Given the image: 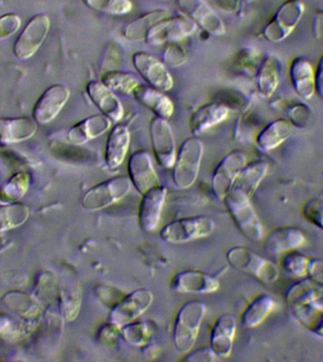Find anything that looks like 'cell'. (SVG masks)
Segmentation results:
<instances>
[{
    "label": "cell",
    "mask_w": 323,
    "mask_h": 362,
    "mask_svg": "<svg viewBox=\"0 0 323 362\" xmlns=\"http://www.w3.org/2000/svg\"><path fill=\"white\" fill-rule=\"evenodd\" d=\"M289 78L295 93L300 98L309 100L316 93L314 70L308 59L298 57L292 59L289 66Z\"/></svg>",
    "instance_id": "25"
},
{
    "label": "cell",
    "mask_w": 323,
    "mask_h": 362,
    "mask_svg": "<svg viewBox=\"0 0 323 362\" xmlns=\"http://www.w3.org/2000/svg\"><path fill=\"white\" fill-rule=\"evenodd\" d=\"M170 288L178 293H212L220 288L217 277L200 271H183L170 281Z\"/></svg>",
    "instance_id": "18"
},
{
    "label": "cell",
    "mask_w": 323,
    "mask_h": 362,
    "mask_svg": "<svg viewBox=\"0 0 323 362\" xmlns=\"http://www.w3.org/2000/svg\"><path fill=\"white\" fill-rule=\"evenodd\" d=\"M268 171V164L264 160H254L246 164L238 175L232 189H238L251 197Z\"/></svg>",
    "instance_id": "31"
},
{
    "label": "cell",
    "mask_w": 323,
    "mask_h": 362,
    "mask_svg": "<svg viewBox=\"0 0 323 362\" xmlns=\"http://www.w3.org/2000/svg\"><path fill=\"white\" fill-rule=\"evenodd\" d=\"M30 208L20 202L0 205V233L19 228L30 217Z\"/></svg>",
    "instance_id": "36"
},
{
    "label": "cell",
    "mask_w": 323,
    "mask_h": 362,
    "mask_svg": "<svg viewBox=\"0 0 323 362\" xmlns=\"http://www.w3.org/2000/svg\"><path fill=\"white\" fill-rule=\"evenodd\" d=\"M70 90L62 84H54L44 90L34 105V121L40 124L50 123L61 112L68 98Z\"/></svg>",
    "instance_id": "15"
},
{
    "label": "cell",
    "mask_w": 323,
    "mask_h": 362,
    "mask_svg": "<svg viewBox=\"0 0 323 362\" xmlns=\"http://www.w3.org/2000/svg\"><path fill=\"white\" fill-rule=\"evenodd\" d=\"M305 11L302 0H286L263 28L264 38L271 42H280L288 38L299 24Z\"/></svg>",
    "instance_id": "7"
},
{
    "label": "cell",
    "mask_w": 323,
    "mask_h": 362,
    "mask_svg": "<svg viewBox=\"0 0 323 362\" xmlns=\"http://www.w3.org/2000/svg\"><path fill=\"white\" fill-rule=\"evenodd\" d=\"M214 1L220 10L225 11L227 13H234L239 6V0H214Z\"/></svg>",
    "instance_id": "49"
},
{
    "label": "cell",
    "mask_w": 323,
    "mask_h": 362,
    "mask_svg": "<svg viewBox=\"0 0 323 362\" xmlns=\"http://www.w3.org/2000/svg\"><path fill=\"white\" fill-rule=\"evenodd\" d=\"M88 98L92 101L102 115L112 122H119L124 115V109L120 100L112 90L105 86L101 81H91L86 85Z\"/></svg>",
    "instance_id": "21"
},
{
    "label": "cell",
    "mask_w": 323,
    "mask_h": 362,
    "mask_svg": "<svg viewBox=\"0 0 323 362\" xmlns=\"http://www.w3.org/2000/svg\"><path fill=\"white\" fill-rule=\"evenodd\" d=\"M223 202L241 233L248 239L258 242L264 237L262 223L251 203V197L231 189L223 198Z\"/></svg>",
    "instance_id": "2"
},
{
    "label": "cell",
    "mask_w": 323,
    "mask_h": 362,
    "mask_svg": "<svg viewBox=\"0 0 323 362\" xmlns=\"http://www.w3.org/2000/svg\"><path fill=\"white\" fill-rule=\"evenodd\" d=\"M166 194L167 189L162 184L142 194L138 208V223L142 230L149 233L158 228Z\"/></svg>",
    "instance_id": "14"
},
{
    "label": "cell",
    "mask_w": 323,
    "mask_h": 362,
    "mask_svg": "<svg viewBox=\"0 0 323 362\" xmlns=\"http://www.w3.org/2000/svg\"><path fill=\"white\" fill-rule=\"evenodd\" d=\"M308 276L323 284V259H309Z\"/></svg>",
    "instance_id": "47"
},
{
    "label": "cell",
    "mask_w": 323,
    "mask_h": 362,
    "mask_svg": "<svg viewBox=\"0 0 323 362\" xmlns=\"http://www.w3.org/2000/svg\"><path fill=\"white\" fill-rule=\"evenodd\" d=\"M215 228V223L211 217L196 215L167 223L162 229L160 236L164 242L180 245L209 236Z\"/></svg>",
    "instance_id": "5"
},
{
    "label": "cell",
    "mask_w": 323,
    "mask_h": 362,
    "mask_svg": "<svg viewBox=\"0 0 323 362\" xmlns=\"http://www.w3.org/2000/svg\"><path fill=\"white\" fill-rule=\"evenodd\" d=\"M123 339L130 345L136 347H144L149 344L152 332L146 322H129L120 327Z\"/></svg>",
    "instance_id": "41"
},
{
    "label": "cell",
    "mask_w": 323,
    "mask_h": 362,
    "mask_svg": "<svg viewBox=\"0 0 323 362\" xmlns=\"http://www.w3.org/2000/svg\"><path fill=\"white\" fill-rule=\"evenodd\" d=\"M60 307L62 315L67 321H72L78 315L81 307V291L78 283L75 281H64L61 287Z\"/></svg>",
    "instance_id": "38"
},
{
    "label": "cell",
    "mask_w": 323,
    "mask_h": 362,
    "mask_svg": "<svg viewBox=\"0 0 323 362\" xmlns=\"http://www.w3.org/2000/svg\"><path fill=\"white\" fill-rule=\"evenodd\" d=\"M203 150V141L197 136L187 138L181 144L172 167L173 182L178 189H188L197 180Z\"/></svg>",
    "instance_id": "4"
},
{
    "label": "cell",
    "mask_w": 323,
    "mask_h": 362,
    "mask_svg": "<svg viewBox=\"0 0 323 362\" xmlns=\"http://www.w3.org/2000/svg\"><path fill=\"white\" fill-rule=\"evenodd\" d=\"M226 259L232 267L254 276L264 284H272L279 279L277 266L251 249L235 246L227 252Z\"/></svg>",
    "instance_id": "3"
},
{
    "label": "cell",
    "mask_w": 323,
    "mask_h": 362,
    "mask_svg": "<svg viewBox=\"0 0 323 362\" xmlns=\"http://www.w3.org/2000/svg\"><path fill=\"white\" fill-rule=\"evenodd\" d=\"M88 8L110 16H123L132 8L130 0H82Z\"/></svg>",
    "instance_id": "42"
},
{
    "label": "cell",
    "mask_w": 323,
    "mask_h": 362,
    "mask_svg": "<svg viewBox=\"0 0 323 362\" xmlns=\"http://www.w3.org/2000/svg\"><path fill=\"white\" fill-rule=\"evenodd\" d=\"M292 316L311 333L323 339V307L314 303L288 305Z\"/></svg>",
    "instance_id": "29"
},
{
    "label": "cell",
    "mask_w": 323,
    "mask_h": 362,
    "mask_svg": "<svg viewBox=\"0 0 323 362\" xmlns=\"http://www.w3.org/2000/svg\"><path fill=\"white\" fill-rule=\"evenodd\" d=\"M177 3L184 16L189 17L206 33L214 36L225 33L222 19L204 0H178Z\"/></svg>",
    "instance_id": "16"
},
{
    "label": "cell",
    "mask_w": 323,
    "mask_h": 362,
    "mask_svg": "<svg viewBox=\"0 0 323 362\" xmlns=\"http://www.w3.org/2000/svg\"><path fill=\"white\" fill-rule=\"evenodd\" d=\"M110 126L112 121L102 113L89 116L70 127L67 132V140L75 146H81L104 134Z\"/></svg>",
    "instance_id": "22"
},
{
    "label": "cell",
    "mask_w": 323,
    "mask_h": 362,
    "mask_svg": "<svg viewBox=\"0 0 323 362\" xmlns=\"http://www.w3.org/2000/svg\"><path fill=\"white\" fill-rule=\"evenodd\" d=\"M36 130V122L27 116L0 117V146L28 140L35 134Z\"/></svg>",
    "instance_id": "27"
},
{
    "label": "cell",
    "mask_w": 323,
    "mask_h": 362,
    "mask_svg": "<svg viewBox=\"0 0 323 362\" xmlns=\"http://www.w3.org/2000/svg\"><path fill=\"white\" fill-rule=\"evenodd\" d=\"M308 257L297 250L283 253L280 259V266L288 276L294 279H303L308 276Z\"/></svg>",
    "instance_id": "40"
},
{
    "label": "cell",
    "mask_w": 323,
    "mask_h": 362,
    "mask_svg": "<svg viewBox=\"0 0 323 362\" xmlns=\"http://www.w3.org/2000/svg\"><path fill=\"white\" fill-rule=\"evenodd\" d=\"M206 311V305L200 300H190L178 310L173 330V341L178 353H188L194 347Z\"/></svg>",
    "instance_id": "1"
},
{
    "label": "cell",
    "mask_w": 323,
    "mask_h": 362,
    "mask_svg": "<svg viewBox=\"0 0 323 362\" xmlns=\"http://www.w3.org/2000/svg\"><path fill=\"white\" fill-rule=\"evenodd\" d=\"M229 107L220 102H209L196 110L189 119V129L194 136L211 129L228 117Z\"/></svg>",
    "instance_id": "23"
},
{
    "label": "cell",
    "mask_w": 323,
    "mask_h": 362,
    "mask_svg": "<svg viewBox=\"0 0 323 362\" xmlns=\"http://www.w3.org/2000/svg\"><path fill=\"white\" fill-rule=\"evenodd\" d=\"M132 188L129 177L118 175L102 181L88 189L81 198L82 208L89 211H98L123 199Z\"/></svg>",
    "instance_id": "6"
},
{
    "label": "cell",
    "mask_w": 323,
    "mask_h": 362,
    "mask_svg": "<svg viewBox=\"0 0 323 362\" xmlns=\"http://www.w3.org/2000/svg\"><path fill=\"white\" fill-rule=\"evenodd\" d=\"M11 325V319L7 314L0 313V333L5 332Z\"/></svg>",
    "instance_id": "50"
},
{
    "label": "cell",
    "mask_w": 323,
    "mask_h": 362,
    "mask_svg": "<svg viewBox=\"0 0 323 362\" xmlns=\"http://www.w3.org/2000/svg\"><path fill=\"white\" fill-rule=\"evenodd\" d=\"M30 185V177L28 173H16L0 187V200L5 203L19 202L27 194Z\"/></svg>",
    "instance_id": "39"
},
{
    "label": "cell",
    "mask_w": 323,
    "mask_h": 362,
    "mask_svg": "<svg viewBox=\"0 0 323 362\" xmlns=\"http://www.w3.org/2000/svg\"><path fill=\"white\" fill-rule=\"evenodd\" d=\"M302 215L308 222L323 230V200L310 198L302 206Z\"/></svg>",
    "instance_id": "43"
},
{
    "label": "cell",
    "mask_w": 323,
    "mask_h": 362,
    "mask_svg": "<svg viewBox=\"0 0 323 362\" xmlns=\"http://www.w3.org/2000/svg\"><path fill=\"white\" fill-rule=\"evenodd\" d=\"M186 358L183 361L190 362H209L214 361L215 354L212 352L211 347H201L196 350L189 351L186 354Z\"/></svg>",
    "instance_id": "46"
},
{
    "label": "cell",
    "mask_w": 323,
    "mask_h": 362,
    "mask_svg": "<svg viewBox=\"0 0 323 362\" xmlns=\"http://www.w3.org/2000/svg\"><path fill=\"white\" fill-rule=\"evenodd\" d=\"M132 61L135 70L147 85L162 92L172 89L174 81L163 62L144 51L133 54Z\"/></svg>",
    "instance_id": "12"
},
{
    "label": "cell",
    "mask_w": 323,
    "mask_h": 362,
    "mask_svg": "<svg viewBox=\"0 0 323 362\" xmlns=\"http://www.w3.org/2000/svg\"><path fill=\"white\" fill-rule=\"evenodd\" d=\"M130 143V130L125 124H116L110 129L104 155L105 163L110 169L118 168L123 163Z\"/></svg>",
    "instance_id": "24"
},
{
    "label": "cell",
    "mask_w": 323,
    "mask_h": 362,
    "mask_svg": "<svg viewBox=\"0 0 323 362\" xmlns=\"http://www.w3.org/2000/svg\"><path fill=\"white\" fill-rule=\"evenodd\" d=\"M307 243L305 232L296 226H279L272 229L264 240V249L269 254H283L297 250Z\"/></svg>",
    "instance_id": "19"
},
{
    "label": "cell",
    "mask_w": 323,
    "mask_h": 362,
    "mask_svg": "<svg viewBox=\"0 0 323 362\" xmlns=\"http://www.w3.org/2000/svg\"><path fill=\"white\" fill-rule=\"evenodd\" d=\"M288 305L310 302L323 307V284L313 279H302L289 288L285 296Z\"/></svg>",
    "instance_id": "33"
},
{
    "label": "cell",
    "mask_w": 323,
    "mask_h": 362,
    "mask_svg": "<svg viewBox=\"0 0 323 362\" xmlns=\"http://www.w3.org/2000/svg\"><path fill=\"white\" fill-rule=\"evenodd\" d=\"M169 16V13L164 10L149 11L144 16L133 20L123 28V36L129 41L144 40L147 33L158 21Z\"/></svg>",
    "instance_id": "34"
},
{
    "label": "cell",
    "mask_w": 323,
    "mask_h": 362,
    "mask_svg": "<svg viewBox=\"0 0 323 362\" xmlns=\"http://www.w3.org/2000/svg\"><path fill=\"white\" fill-rule=\"evenodd\" d=\"M153 294L147 288H137L116 302L109 313V322L119 328L129 324L149 310Z\"/></svg>",
    "instance_id": "8"
},
{
    "label": "cell",
    "mask_w": 323,
    "mask_h": 362,
    "mask_svg": "<svg viewBox=\"0 0 323 362\" xmlns=\"http://www.w3.org/2000/svg\"><path fill=\"white\" fill-rule=\"evenodd\" d=\"M294 132V124L285 119H278L269 123L257 135L256 146L264 152L277 148L288 140Z\"/></svg>",
    "instance_id": "28"
},
{
    "label": "cell",
    "mask_w": 323,
    "mask_h": 362,
    "mask_svg": "<svg viewBox=\"0 0 323 362\" xmlns=\"http://www.w3.org/2000/svg\"><path fill=\"white\" fill-rule=\"evenodd\" d=\"M186 53L183 47L178 45H170L164 50L163 59L164 64L171 67H178L186 62Z\"/></svg>",
    "instance_id": "44"
},
{
    "label": "cell",
    "mask_w": 323,
    "mask_h": 362,
    "mask_svg": "<svg viewBox=\"0 0 323 362\" xmlns=\"http://www.w3.org/2000/svg\"><path fill=\"white\" fill-rule=\"evenodd\" d=\"M21 21L16 14H5L0 17V39H6L19 30Z\"/></svg>",
    "instance_id": "45"
},
{
    "label": "cell",
    "mask_w": 323,
    "mask_h": 362,
    "mask_svg": "<svg viewBox=\"0 0 323 362\" xmlns=\"http://www.w3.org/2000/svg\"><path fill=\"white\" fill-rule=\"evenodd\" d=\"M128 173L133 187L141 195L160 184L152 158L144 150H137L130 155Z\"/></svg>",
    "instance_id": "17"
},
{
    "label": "cell",
    "mask_w": 323,
    "mask_h": 362,
    "mask_svg": "<svg viewBox=\"0 0 323 362\" xmlns=\"http://www.w3.org/2000/svg\"><path fill=\"white\" fill-rule=\"evenodd\" d=\"M237 334V321L231 313H223L217 317L210 335V347L215 356L228 358L231 356Z\"/></svg>",
    "instance_id": "20"
},
{
    "label": "cell",
    "mask_w": 323,
    "mask_h": 362,
    "mask_svg": "<svg viewBox=\"0 0 323 362\" xmlns=\"http://www.w3.org/2000/svg\"><path fill=\"white\" fill-rule=\"evenodd\" d=\"M254 1V0H242L243 3H246V4H248V3H251Z\"/></svg>",
    "instance_id": "51"
},
{
    "label": "cell",
    "mask_w": 323,
    "mask_h": 362,
    "mask_svg": "<svg viewBox=\"0 0 323 362\" xmlns=\"http://www.w3.org/2000/svg\"><path fill=\"white\" fill-rule=\"evenodd\" d=\"M246 164V156L240 151H232L222 158L212 177V189L215 197L223 199Z\"/></svg>",
    "instance_id": "13"
},
{
    "label": "cell",
    "mask_w": 323,
    "mask_h": 362,
    "mask_svg": "<svg viewBox=\"0 0 323 362\" xmlns=\"http://www.w3.org/2000/svg\"><path fill=\"white\" fill-rule=\"evenodd\" d=\"M101 82L113 93L125 95H132L133 90L140 84L132 73L119 70H109L102 74Z\"/></svg>",
    "instance_id": "37"
},
{
    "label": "cell",
    "mask_w": 323,
    "mask_h": 362,
    "mask_svg": "<svg viewBox=\"0 0 323 362\" xmlns=\"http://www.w3.org/2000/svg\"><path fill=\"white\" fill-rule=\"evenodd\" d=\"M314 87L317 95L323 98V55L320 57L314 71Z\"/></svg>",
    "instance_id": "48"
},
{
    "label": "cell",
    "mask_w": 323,
    "mask_h": 362,
    "mask_svg": "<svg viewBox=\"0 0 323 362\" xmlns=\"http://www.w3.org/2000/svg\"><path fill=\"white\" fill-rule=\"evenodd\" d=\"M198 25L186 16H166L156 23L144 37L147 45H158L178 41L191 35L197 30Z\"/></svg>",
    "instance_id": "9"
},
{
    "label": "cell",
    "mask_w": 323,
    "mask_h": 362,
    "mask_svg": "<svg viewBox=\"0 0 323 362\" xmlns=\"http://www.w3.org/2000/svg\"><path fill=\"white\" fill-rule=\"evenodd\" d=\"M50 28V19L47 14H36L23 28L13 45L17 59L26 61L38 51L45 42Z\"/></svg>",
    "instance_id": "10"
},
{
    "label": "cell",
    "mask_w": 323,
    "mask_h": 362,
    "mask_svg": "<svg viewBox=\"0 0 323 362\" xmlns=\"http://www.w3.org/2000/svg\"><path fill=\"white\" fill-rule=\"evenodd\" d=\"M149 135L153 153L159 165L172 168L176 160L174 135L166 119L154 116L149 123Z\"/></svg>",
    "instance_id": "11"
},
{
    "label": "cell",
    "mask_w": 323,
    "mask_h": 362,
    "mask_svg": "<svg viewBox=\"0 0 323 362\" xmlns=\"http://www.w3.org/2000/svg\"><path fill=\"white\" fill-rule=\"evenodd\" d=\"M132 95L138 103L143 105L157 117L167 120L174 112V105L169 96L149 85L139 84L133 90Z\"/></svg>",
    "instance_id": "26"
},
{
    "label": "cell",
    "mask_w": 323,
    "mask_h": 362,
    "mask_svg": "<svg viewBox=\"0 0 323 362\" xmlns=\"http://www.w3.org/2000/svg\"><path fill=\"white\" fill-rule=\"evenodd\" d=\"M2 301L23 318H35L40 313V305L36 300L22 291H8L2 297Z\"/></svg>",
    "instance_id": "35"
},
{
    "label": "cell",
    "mask_w": 323,
    "mask_h": 362,
    "mask_svg": "<svg viewBox=\"0 0 323 362\" xmlns=\"http://www.w3.org/2000/svg\"><path fill=\"white\" fill-rule=\"evenodd\" d=\"M280 72V64L276 57L269 55L264 59L256 73L257 90L263 98H271L276 90Z\"/></svg>",
    "instance_id": "32"
},
{
    "label": "cell",
    "mask_w": 323,
    "mask_h": 362,
    "mask_svg": "<svg viewBox=\"0 0 323 362\" xmlns=\"http://www.w3.org/2000/svg\"><path fill=\"white\" fill-rule=\"evenodd\" d=\"M276 308L273 297L268 293H261L255 297L241 315V325L245 328H254L261 324Z\"/></svg>",
    "instance_id": "30"
}]
</instances>
